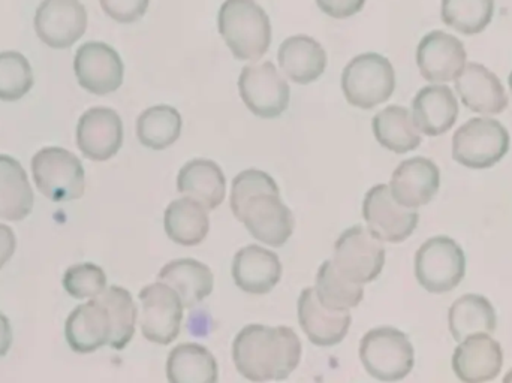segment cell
I'll list each match as a JSON object with an SVG mask.
<instances>
[{
  "label": "cell",
  "mask_w": 512,
  "mask_h": 383,
  "mask_svg": "<svg viewBox=\"0 0 512 383\" xmlns=\"http://www.w3.org/2000/svg\"><path fill=\"white\" fill-rule=\"evenodd\" d=\"M231 211L259 243L279 249L294 234L295 219L270 174L242 171L231 186Z\"/></svg>",
  "instance_id": "obj_1"
},
{
  "label": "cell",
  "mask_w": 512,
  "mask_h": 383,
  "mask_svg": "<svg viewBox=\"0 0 512 383\" xmlns=\"http://www.w3.org/2000/svg\"><path fill=\"white\" fill-rule=\"evenodd\" d=\"M303 355L300 337L289 327L251 324L233 343L237 372L249 382H280L295 372Z\"/></svg>",
  "instance_id": "obj_2"
},
{
  "label": "cell",
  "mask_w": 512,
  "mask_h": 383,
  "mask_svg": "<svg viewBox=\"0 0 512 383\" xmlns=\"http://www.w3.org/2000/svg\"><path fill=\"white\" fill-rule=\"evenodd\" d=\"M218 30L237 60L255 62L270 48V18L255 0H225L219 9Z\"/></svg>",
  "instance_id": "obj_3"
},
{
  "label": "cell",
  "mask_w": 512,
  "mask_h": 383,
  "mask_svg": "<svg viewBox=\"0 0 512 383\" xmlns=\"http://www.w3.org/2000/svg\"><path fill=\"white\" fill-rule=\"evenodd\" d=\"M360 360L367 375L379 382L408 378L415 366V349L408 334L394 327L367 331L360 342Z\"/></svg>",
  "instance_id": "obj_4"
},
{
  "label": "cell",
  "mask_w": 512,
  "mask_h": 383,
  "mask_svg": "<svg viewBox=\"0 0 512 383\" xmlns=\"http://www.w3.org/2000/svg\"><path fill=\"white\" fill-rule=\"evenodd\" d=\"M396 72L387 57L364 53L343 69L342 90L346 101L360 110H373L393 96Z\"/></svg>",
  "instance_id": "obj_5"
},
{
  "label": "cell",
  "mask_w": 512,
  "mask_h": 383,
  "mask_svg": "<svg viewBox=\"0 0 512 383\" xmlns=\"http://www.w3.org/2000/svg\"><path fill=\"white\" fill-rule=\"evenodd\" d=\"M510 141L499 120L474 117L454 132L453 159L469 170H487L507 156Z\"/></svg>",
  "instance_id": "obj_6"
},
{
  "label": "cell",
  "mask_w": 512,
  "mask_h": 383,
  "mask_svg": "<svg viewBox=\"0 0 512 383\" xmlns=\"http://www.w3.org/2000/svg\"><path fill=\"white\" fill-rule=\"evenodd\" d=\"M415 277L430 294H447L462 283L466 255L462 246L448 235H436L415 253Z\"/></svg>",
  "instance_id": "obj_7"
},
{
  "label": "cell",
  "mask_w": 512,
  "mask_h": 383,
  "mask_svg": "<svg viewBox=\"0 0 512 383\" xmlns=\"http://www.w3.org/2000/svg\"><path fill=\"white\" fill-rule=\"evenodd\" d=\"M38 191L53 202L77 201L86 191V173L80 159L62 147H45L32 159Z\"/></svg>",
  "instance_id": "obj_8"
},
{
  "label": "cell",
  "mask_w": 512,
  "mask_h": 383,
  "mask_svg": "<svg viewBox=\"0 0 512 383\" xmlns=\"http://www.w3.org/2000/svg\"><path fill=\"white\" fill-rule=\"evenodd\" d=\"M385 258L384 241L379 240L367 226H351L340 234L334 244V265L357 285L375 282L384 270Z\"/></svg>",
  "instance_id": "obj_9"
},
{
  "label": "cell",
  "mask_w": 512,
  "mask_h": 383,
  "mask_svg": "<svg viewBox=\"0 0 512 383\" xmlns=\"http://www.w3.org/2000/svg\"><path fill=\"white\" fill-rule=\"evenodd\" d=\"M140 327L146 340L155 345L168 346L179 337L182 330L185 306L182 298L162 282L152 283L141 289Z\"/></svg>",
  "instance_id": "obj_10"
},
{
  "label": "cell",
  "mask_w": 512,
  "mask_h": 383,
  "mask_svg": "<svg viewBox=\"0 0 512 383\" xmlns=\"http://www.w3.org/2000/svg\"><path fill=\"white\" fill-rule=\"evenodd\" d=\"M240 98L251 113L261 119H276L285 113L291 90L271 62L243 68L239 78Z\"/></svg>",
  "instance_id": "obj_11"
},
{
  "label": "cell",
  "mask_w": 512,
  "mask_h": 383,
  "mask_svg": "<svg viewBox=\"0 0 512 383\" xmlns=\"http://www.w3.org/2000/svg\"><path fill=\"white\" fill-rule=\"evenodd\" d=\"M363 217L367 228L384 243L408 240L420 222L417 210L403 207L391 195L390 186L376 185L364 196Z\"/></svg>",
  "instance_id": "obj_12"
},
{
  "label": "cell",
  "mask_w": 512,
  "mask_h": 383,
  "mask_svg": "<svg viewBox=\"0 0 512 383\" xmlns=\"http://www.w3.org/2000/svg\"><path fill=\"white\" fill-rule=\"evenodd\" d=\"M74 71L80 86L96 96L116 92L125 77V66L119 53L105 42L81 45L75 54Z\"/></svg>",
  "instance_id": "obj_13"
},
{
  "label": "cell",
  "mask_w": 512,
  "mask_h": 383,
  "mask_svg": "<svg viewBox=\"0 0 512 383\" xmlns=\"http://www.w3.org/2000/svg\"><path fill=\"white\" fill-rule=\"evenodd\" d=\"M86 29L87 12L80 0H42L36 9V35L50 48L72 47Z\"/></svg>",
  "instance_id": "obj_14"
},
{
  "label": "cell",
  "mask_w": 512,
  "mask_h": 383,
  "mask_svg": "<svg viewBox=\"0 0 512 383\" xmlns=\"http://www.w3.org/2000/svg\"><path fill=\"white\" fill-rule=\"evenodd\" d=\"M417 65L420 74L429 83H450L456 81L468 65V53L456 36L433 30L418 44Z\"/></svg>",
  "instance_id": "obj_15"
},
{
  "label": "cell",
  "mask_w": 512,
  "mask_h": 383,
  "mask_svg": "<svg viewBox=\"0 0 512 383\" xmlns=\"http://www.w3.org/2000/svg\"><path fill=\"white\" fill-rule=\"evenodd\" d=\"M298 322L304 336L319 348H333L348 336L352 324L349 310H331L322 306L315 288L301 291L297 303Z\"/></svg>",
  "instance_id": "obj_16"
},
{
  "label": "cell",
  "mask_w": 512,
  "mask_h": 383,
  "mask_svg": "<svg viewBox=\"0 0 512 383\" xmlns=\"http://www.w3.org/2000/svg\"><path fill=\"white\" fill-rule=\"evenodd\" d=\"M122 144L123 123L113 108H90L78 120L77 146L90 161H110Z\"/></svg>",
  "instance_id": "obj_17"
},
{
  "label": "cell",
  "mask_w": 512,
  "mask_h": 383,
  "mask_svg": "<svg viewBox=\"0 0 512 383\" xmlns=\"http://www.w3.org/2000/svg\"><path fill=\"white\" fill-rule=\"evenodd\" d=\"M451 366L460 382H492L501 375L504 351L490 334H475L459 343Z\"/></svg>",
  "instance_id": "obj_18"
},
{
  "label": "cell",
  "mask_w": 512,
  "mask_h": 383,
  "mask_svg": "<svg viewBox=\"0 0 512 383\" xmlns=\"http://www.w3.org/2000/svg\"><path fill=\"white\" fill-rule=\"evenodd\" d=\"M441 188V171L427 158L403 161L391 176L390 191L403 207L417 210L433 201Z\"/></svg>",
  "instance_id": "obj_19"
},
{
  "label": "cell",
  "mask_w": 512,
  "mask_h": 383,
  "mask_svg": "<svg viewBox=\"0 0 512 383\" xmlns=\"http://www.w3.org/2000/svg\"><path fill=\"white\" fill-rule=\"evenodd\" d=\"M231 273L240 291L251 295H265L279 285L283 267L277 253L258 244H249L234 256Z\"/></svg>",
  "instance_id": "obj_20"
},
{
  "label": "cell",
  "mask_w": 512,
  "mask_h": 383,
  "mask_svg": "<svg viewBox=\"0 0 512 383\" xmlns=\"http://www.w3.org/2000/svg\"><path fill=\"white\" fill-rule=\"evenodd\" d=\"M65 339L77 354H93L110 345V315L104 304L96 300L84 301L69 313L65 322Z\"/></svg>",
  "instance_id": "obj_21"
},
{
  "label": "cell",
  "mask_w": 512,
  "mask_h": 383,
  "mask_svg": "<svg viewBox=\"0 0 512 383\" xmlns=\"http://www.w3.org/2000/svg\"><path fill=\"white\" fill-rule=\"evenodd\" d=\"M463 105L478 114H501L508 108V95L495 72L480 63H468L456 80Z\"/></svg>",
  "instance_id": "obj_22"
},
{
  "label": "cell",
  "mask_w": 512,
  "mask_h": 383,
  "mask_svg": "<svg viewBox=\"0 0 512 383\" xmlns=\"http://www.w3.org/2000/svg\"><path fill=\"white\" fill-rule=\"evenodd\" d=\"M459 117V102L447 84L424 87L412 101V119L421 134L439 137L447 134Z\"/></svg>",
  "instance_id": "obj_23"
},
{
  "label": "cell",
  "mask_w": 512,
  "mask_h": 383,
  "mask_svg": "<svg viewBox=\"0 0 512 383\" xmlns=\"http://www.w3.org/2000/svg\"><path fill=\"white\" fill-rule=\"evenodd\" d=\"M158 282L173 288L182 298L185 309L206 300L215 288V274L204 262L192 258L174 259L162 267Z\"/></svg>",
  "instance_id": "obj_24"
},
{
  "label": "cell",
  "mask_w": 512,
  "mask_h": 383,
  "mask_svg": "<svg viewBox=\"0 0 512 383\" xmlns=\"http://www.w3.org/2000/svg\"><path fill=\"white\" fill-rule=\"evenodd\" d=\"M280 69L295 84L318 80L327 68V53L316 39L295 35L285 39L277 53Z\"/></svg>",
  "instance_id": "obj_25"
},
{
  "label": "cell",
  "mask_w": 512,
  "mask_h": 383,
  "mask_svg": "<svg viewBox=\"0 0 512 383\" xmlns=\"http://www.w3.org/2000/svg\"><path fill=\"white\" fill-rule=\"evenodd\" d=\"M177 191L203 204L207 210H216L227 195L224 171L210 159H192L179 171Z\"/></svg>",
  "instance_id": "obj_26"
},
{
  "label": "cell",
  "mask_w": 512,
  "mask_h": 383,
  "mask_svg": "<svg viewBox=\"0 0 512 383\" xmlns=\"http://www.w3.org/2000/svg\"><path fill=\"white\" fill-rule=\"evenodd\" d=\"M207 211L203 204L189 196L171 202L164 214V228L168 238L185 247L203 243L210 232Z\"/></svg>",
  "instance_id": "obj_27"
},
{
  "label": "cell",
  "mask_w": 512,
  "mask_h": 383,
  "mask_svg": "<svg viewBox=\"0 0 512 383\" xmlns=\"http://www.w3.org/2000/svg\"><path fill=\"white\" fill-rule=\"evenodd\" d=\"M35 195L17 159L0 155V219L20 222L32 213Z\"/></svg>",
  "instance_id": "obj_28"
},
{
  "label": "cell",
  "mask_w": 512,
  "mask_h": 383,
  "mask_svg": "<svg viewBox=\"0 0 512 383\" xmlns=\"http://www.w3.org/2000/svg\"><path fill=\"white\" fill-rule=\"evenodd\" d=\"M498 324L495 307L489 298L480 294H466L451 304L448 327L456 342H463L475 334L493 336Z\"/></svg>",
  "instance_id": "obj_29"
},
{
  "label": "cell",
  "mask_w": 512,
  "mask_h": 383,
  "mask_svg": "<svg viewBox=\"0 0 512 383\" xmlns=\"http://www.w3.org/2000/svg\"><path fill=\"white\" fill-rule=\"evenodd\" d=\"M168 383H219L215 355L198 343H182L167 358Z\"/></svg>",
  "instance_id": "obj_30"
},
{
  "label": "cell",
  "mask_w": 512,
  "mask_h": 383,
  "mask_svg": "<svg viewBox=\"0 0 512 383\" xmlns=\"http://www.w3.org/2000/svg\"><path fill=\"white\" fill-rule=\"evenodd\" d=\"M372 129L376 141L397 155L414 152L423 141L411 113L402 105H390L379 111L373 117Z\"/></svg>",
  "instance_id": "obj_31"
},
{
  "label": "cell",
  "mask_w": 512,
  "mask_h": 383,
  "mask_svg": "<svg viewBox=\"0 0 512 383\" xmlns=\"http://www.w3.org/2000/svg\"><path fill=\"white\" fill-rule=\"evenodd\" d=\"M182 126V116L176 108L170 105H155L147 108L138 117V141L147 149L161 152L179 140Z\"/></svg>",
  "instance_id": "obj_32"
},
{
  "label": "cell",
  "mask_w": 512,
  "mask_h": 383,
  "mask_svg": "<svg viewBox=\"0 0 512 383\" xmlns=\"http://www.w3.org/2000/svg\"><path fill=\"white\" fill-rule=\"evenodd\" d=\"M98 300L104 304L110 315L111 340L108 346L114 351H123L128 348L135 336L138 321L137 304L128 289L117 285L108 286Z\"/></svg>",
  "instance_id": "obj_33"
},
{
  "label": "cell",
  "mask_w": 512,
  "mask_h": 383,
  "mask_svg": "<svg viewBox=\"0 0 512 383\" xmlns=\"http://www.w3.org/2000/svg\"><path fill=\"white\" fill-rule=\"evenodd\" d=\"M315 292L319 303L331 310L355 309L364 298L363 285H357L343 276L333 259H327L319 267Z\"/></svg>",
  "instance_id": "obj_34"
},
{
  "label": "cell",
  "mask_w": 512,
  "mask_h": 383,
  "mask_svg": "<svg viewBox=\"0 0 512 383\" xmlns=\"http://www.w3.org/2000/svg\"><path fill=\"white\" fill-rule=\"evenodd\" d=\"M495 15V0H442V21L466 36L484 32Z\"/></svg>",
  "instance_id": "obj_35"
},
{
  "label": "cell",
  "mask_w": 512,
  "mask_h": 383,
  "mask_svg": "<svg viewBox=\"0 0 512 383\" xmlns=\"http://www.w3.org/2000/svg\"><path fill=\"white\" fill-rule=\"evenodd\" d=\"M32 87L33 72L29 60L18 51L0 53V101H18Z\"/></svg>",
  "instance_id": "obj_36"
},
{
  "label": "cell",
  "mask_w": 512,
  "mask_h": 383,
  "mask_svg": "<svg viewBox=\"0 0 512 383\" xmlns=\"http://www.w3.org/2000/svg\"><path fill=\"white\" fill-rule=\"evenodd\" d=\"M63 289L75 300H96L108 288L105 271L93 262L72 265L63 274Z\"/></svg>",
  "instance_id": "obj_37"
},
{
  "label": "cell",
  "mask_w": 512,
  "mask_h": 383,
  "mask_svg": "<svg viewBox=\"0 0 512 383\" xmlns=\"http://www.w3.org/2000/svg\"><path fill=\"white\" fill-rule=\"evenodd\" d=\"M102 11L117 23L131 24L144 17L150 0H99Z\"/></svg>",
  "instance_id": "obj_38"
},
{
  "label": "cell",
  "mask_w": 512,
  "mask_h": 383,
  "mask_svg": "<svg viewBox=\"0 0 512 383\" xmlns=\"http://www.w3.org/2000/svg\"><path fill=\"white\" fill-rule=\"evenodd\" d=\"M316 5L324 14L343 20L358 14L366 5V0H316Z\"/></svg>",
  "instance_id": "obj_39"
},
{
  "label": "cell",
  "mask_w": 512,
  "mask_h": 383,
  "mask_svg": "<svg viewBox=\"0 0 512 383\" xmlns=\"http://www.w3.org/2000/svg\"><path fill=\"white\" fill-rule=\"evenodd\" d=\"M17 249L15 232L5 223H0V270L11 261Z\"/></svg>",
  "instance_id": "obj_40"
},
{
  "label": "cell",
  "mask_w": 512,
  "mask_h": 383,
  "mask_svg": "<svg viewBox=\"0 0 512 383\" xmlns=\"http://www.w3.org/2000/svg\"><path fill=\"white\" fill-rule=\"evenodd\" d=\"M14 342V331L8 316L0 312V358L5 357L12 348Z\"/></svg>",
  "instance_id": "obj_41"
},
{
  "label": "cell",
  "mask_w": 512,
  "mask_h": 383,
  "mask_svg": "<svg viewBox=\"0 0 512 383\" xmlns=\"http://www.w3.org/2000/svg\"><path fill=\"white\" fill-rule=\"evenodd\" d=\"M504 383H512V369L505 375Z\"/></svg>",
  "instance_id": "obj_42"
},
{
  "label": "cell",
  "mask_w": 512,
  "mask_h": 383,
  "mask_svg": "<svg viewBox=\"0 0 512 383\" xmlns=\"http://www.w3.org/2000/svg\"><path fill=\"white\" fill-rule=\"evenodd\" d=\"M508 84H510V90H511V95H512V72H511L510 78H508Z\"/></svg>",
  "instance_id": "obj_43"
}]
</instances>
